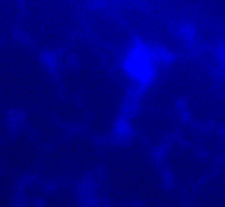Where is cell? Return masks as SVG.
<instances>
[{"label": "cell", "mask_w": 225, "mask_h": 207, "mask_svg": "<svg viewBox=\"0 0 225 207\" xmlns=\"http://www.w3.org/2000/svg\"><path fill=\"white\" fill-rule=\"evenodd\" d=\"M220 60H222V65L225 67V47L220 51Z\"/></svg>", "instance_id": "7a4b0ae2"}, {"label": "cell", "mask_w": 225, "mask_h": 207, "mask_svg": "<svg viewBox=\"0 0 225 207\" xmlns=\"http://www.w3.org/2000/svg\"><path fill=\"white\" fill-rule=\"evenodd\" d=\"M155 62L157 59H155L154 49L150 46L142 44V42H135L134 46H130L124 57L126 70L135 78L150 77V74L154 72Z\"/></svg>", "instance_id": "6da1fadb"}]
</instances>
